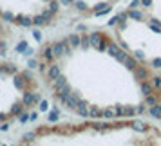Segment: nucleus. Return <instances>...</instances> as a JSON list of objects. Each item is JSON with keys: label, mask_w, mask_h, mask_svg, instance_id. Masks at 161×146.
Listing matches in <instances>:
<instances>
[{"label": "nucleus", "mask_w": 161, "mask_h": 146, "mask_svg": "<svg viewBox=\"0 0 161 146\" xmlns=\"http://www.w3.org/2000/svg\"><path fill=\"white\" fill-rule=\"evenodd\" d=\"M134 74H136L138 80H143V81L150 80V70H148L145 65H138L136 69H134Z\"/></svg>", "instance_id": "obj_1"}, {"label": "nucleus", "mask_w": 161, "mask_h": 146, "mask_svg": "<svg viewBox=\"0 0 161 146\" xmlns=\"http://www.w3.org/2000/svg\"><path fill=\"white\" fill-rule=\"evenodd\" d=\"M53 51H54L56 58H60L62 54H65V42H54L53 44Z\"/></svg>", "instance_id": "obj_2"}, {"label": "nucleus", "mask_w": 161, "mask_h": 146, "mask_svg": "<svg viewBox=\"0 0 161 146\" xmlns=\"http://www.w3.org/2000/svg\"><path fill=\"white\" fill-rule=\"evenodd\" d=\"M143 103H145L147 107H152V105H156V103H159V96L158 94H148V96H145V99H143Z\"/></svg>", "instance_id": "obj_3"}, {"label": "nucleus", "mask_w": 161, "mask_h": 146, "mask_svg": "<svg viewBox=\"0 0 161 146\" xmlns=\"http://www.w3.org/2000/svg\"><path fill=\"white\" fill-rule=\"evenodd\" d=\"M44 58L49 60L51 61L53 58H54V51H53V45H45L44 47Z\"/></svg>", "instance_id": "obj_4"}, {"label": "nucleus", "mask_w": 161, "mask_h": 146, "mask_svg": "<svg viewBox=\"0 0 161 146\" xmlns=\"http://www.w3.org/2000/svg\"><path fill=\"white\" fill-rule=\"evenodd\" d=\"M139 88H141V92H143V96H148V94H152V85H150L148 81H143V83L139 85Z\"/></svg>", "instance_id": "obj_5"}, {"label": "nucleus", "mask_w": 161, "mask_h": 146, "mask_svg": "<svg viewBox=\"0 0 161 146\" xmlns=\"http://www.w3.org/2000/svg\"><path fill=\"white\" fill-rule=\"evenodd\" d=\"M64 103H65L69 108H76V107H78V97H74V96H67V99Z\"/></svg>", "instance_id": "obj_6"}, {"label": "nucleus", "mask_w": 161, "mask_h": 146, "mask_svg": "<svg viewBox=\"0 0 161 146\" xmlns=\"http://www.w3.org/2000/svg\"><path fill=\"white\" fill-rule=\"evenodd\" d=\"M58 76H60V67L51 65V69H49V80H56Z\"/></svg>", "instance_id": "obj_7"}, {"label": "nucleus", "mask_w": 161, "mask_h": 146, "mask_svg": "<svg viewBox=\"0 0 161 146\" xmlns=\"http://www.w3.org/2000/svg\"><path fill=\"white\" fill-rule=\"evenodd\" d=\"M114 58H116V61H119V63H125V60L129 58V51H127V49H125V51H119Z\"/></svg>", "instance_id": "obj_8"}, {"label": "nucleus", "mask_w": 161, "mask_h": 146, "mask_svg": "<svg viewBox=\"0 0 161 146\" xmlns=\"http://www.w3.org/2000/svg\"><path fill=\"white\" fill-rule=\"evenodd\" d=\"M150 114H152L154 117H161V105L159 103H156V105L150 107Z\"/></svg>", "instance_id": "obj_9"}, {"label": "nucleus", "mask_w": 161, "mask_h": 146, "mask_svg": "<svg viewBox=\"0 0 161 146\" xmlns=\"http://www.w3.org/2000/svg\"><path fill=\"white\" fill-rule=\"evenodd\" d=\"M125 65H127V69H129V70H134V69L138 67V61H136L134 58H130V56H129V58L125 60Z\"/></svg>", "instance_id": "obj_10"}, {"label": "nucleus", "mask_w": 161, "mask_h": 146, "mask_svg": "<svg viewBox=\"0 0 161 146\" xmlns=\"http://www.w3.org/2000/svg\"><path fill=\"white\" fill-rule=\"evenodd\" d=\"M81 49H83V51H87L89 49V45H91V36H89V34H83V36H81Z\"/></svg>", "instance_id": "obj_11"}, {"label": "nucleus", "mask_w": 161, "mask_h": 146, "mask_svg": "<svg viewBox=\"0 0 161 146\" xmlns=\"http://www.w3.org/2000/svg\"><path fill=\"white\" fill-rule=\"evenodd\" d=\"M22 110H24V101L22 103H16L15 107H13V110H11V114H13V116H20V114H22Z\"/></svg>", "instance_id": "obj_12"}, {"label": "nucleus", "mask_w": 161, "mask_h": 146, "mask_svg": "<svg viewBox=\"0 0 161 146\" xmlns=\"http://www.w3.org/2000/svg\"><path fill=\"white\" fill-rule=\"evenodd\" d=\"M69 42H71V47H78V45L81 44V38L78 36V34H71Z\"/></svg>", "instance_id": "obj_13"}, {"label": "nucleus", "mask_w": 161, "mask_h": 146, "mask_svg": "<svg viewBox=\"0 0 161 146\" xmlns=\"http://www.w3.org/2000/svg\"><path fill=\"white\" fill-rule=\"evenodd\" d=\"M33 22H35V25H45L47 20H45V16L42 15V16H35V18H33Z\"/></svg>", "instance_id": "obj_14"}, {"label": "nucleus", "mask_w": 161, "mask_h": 146, "mask_svg": "<svg viewBox=\"0 0 161 146\" xmlns=\"http://www.w3.org/2000/svg\"><path fill=\"white\" fill-rule=\"evenodd\" d=\"M119 51H121V49H119V47H118L116 44H112V42H110V44H109V52H110V54H112V56H116V54H118V52H119Z\"/></svg>", "instance_id": "obj_15"}, {"label": "nucleus", "mask_w": 161, "mask_h": 146, "mask_svg": "<svg viewBox=\"0 0 161 146\" xmlns=\"http://www.w3.org/2000/svg\"><path fill=\"white\" fill-rule=\"evenodd\" d=\"M89 116H91V117H102L103 112H102V110H98V108H91V110H89Z\"/></svg>", "instance_id": "obj_16"}, {"label": "nucleus", "mask_w": 161, "mask_h": 146, "mask_svg": "<svg viewBox=\"0 0 161 146\" xmlns=\"http://www.w3.org/2000/svg\"><path fill=\"white\" fill-rule=\"evenodd\" d=\"M129 16H130V18H136V20H143V15H141V13H138V11H130V13H129Z\"/></svg>", "instance_id": "obj_17"}, {"label": "nucleus", "mask_w": 161, "mask_h": 146, "mask_svg": "<svg viewBox=\"0 0 161 146\" xmlns=\"http://www.w3.org/2000/svg\"><path fill=\"white\" fill-rule=\"evenodd\" d=\"M152 85L154 87H158V88H161V78L159 76H154L152 78Z\"/></svg>", "instance_id": "obj_18"}, {"label": "nucleus", "mask_w": 161, "mask_h": 146, "mask_svg": "<svg viewBox=\"0 0 161 146\" xmlns=\"http://www.w3.org/2000/svg\"><path fill=\"white\" fill-rule=\"evenodd\" d=\"M136 114V110L132 108V107H127V108L123 110V116H134Z\"/></svg>", "instance_id": "obj_19"}, {"label": "nucleus", "mask_w": 161, "mask_h": 146, "mask_svg": "<svg viewBox=\"0 0 161 146\" xmlns=\"http://www.w3.org/2000/svg\"><path fill=\"white\" fill-rule=\"evenodd\" d=\"M152 67L154 69H161V58H154L152 60Z\"/></svg>", "instance_id": "obj_20"}, {"label": "nucleus", "mask_w": 161, "mask_h": 146, "mask_svg": "<svg viewBox=\"0 0 161 146\" xmlns=\"http://www.w3.org/2000/svg\"><path fill=\"white\" fill-rule=\"evenodd\" d=\"M49 8H51L53 13H56V11H58V2H56V0H51V6H49Z\"/></svg>", "instance_id": "obj_21"}, {"label": "nucleus", "mask_w": 161, "mask_h": 146, "mask_svg": "<svg viewBox=\"0 0 161 146\" xmlns=\"http://www.w3.org/2000/svg\"><path fill=\"white\" fill-rule=\"evenodd\" d=\"M54 119H58V110H53L49 114V121H54Z\"/></svg>", "instance_id": "obj_22"}, {"label": "nucleus", "mask_w": 161, "mask_h": 146, "mask_svg": "<svg viewBox=\"0 0 161 146\" xmlns=\"http://www.w3.org/2000/svg\"><path fill=\"white\" fill-rule=\"evenodd\" d=\"M118 22H119V15H118V16H112V18L109 20V25H116Z\"/></svg>", "instance_id": "obj_23"}, {"label": "nucleus", "mask_w": 161, "mask_h": 146, "mask_svg": "<svg viewBox=\"0 0 161 146\" xmlns=\"http://www.w3.org/2000/svg\"><path fill=\"white\" fill-rule=\"evenodd\" d=\"M139 4H141V0H132V2H130V6H129V8H130V9H136V8L139 6Z\"/></svg>", "instance_id": "obj_24"}, {"label": "nucleus", "mask_w": 161, "mask_h": 146, "mask_svg": "<svg viewBox=\"0 0 161 146\" xmlns=\"http://www.w3.org/2000/svg\"><path fill=\"white\" fill-rule=\"evenodd\" d=\"M27 119H31V116H29V114H20V121H22V123H25Z\"/></svg>", "instance_id": "obj_25"}, {"label": "nucleus", "mask_w": 161, "mask_h": 146, "mask_svg": "<svg viewBox=\"0 0 161 146\" xmlns=\"http://www.w3.org/2000/svg\"><path fill=\"white\" fill-rule=\"evenodd\" d=\"M36 65H38V63L35 61V60H29V61H27V67H31V69H35Z\"/></svg>", "instance_id": "obj_26"}, {"label": "nucleus", "mask_w": 161, "mask_h": 146, "mask_svg": "<svg viewBox=\"0 0 161 146\" xmlns=\"http://www.w3.org/2000/svg\"><path fill=\"white\" fill-rule=\"evenodd\" d=\"M152 4V0H141V6H145V8H148Z\"/></svg>", "instance_id": "obj_27"}, {"label": "nucleus", "mask_w": 161, "mask_h": 146, "mask_svg": "<svg viewBox=\"0 0 161 146\" xmlns=\"http://www.w3.org/2000/svg\"><path fill=\"white\" fill-rule=\"evenodd\" d=\"M103 116H105V117H112L114 114H112V110H105V112H103Z\"/></svg>", "instance_id": "obj_28"}, {"label": "nucleus", "mask_w": 161, "mask_h": 146, "mask_svg": "<svg viewBox=\"0 0 161 146\" xmlns=\"http://www.w3.org/2000/svg\"><path fill=\"white\" fill-rule=\"evenodd\" d=\"M40 110H47V101H42V103H40Z\"/></svg>", "instance_id": "obj_29"}, {"label": "nucleus", "mask_w": 161, "mask_h": 146, "mask_svg": "<svg viewBox=\"0 0 161 146\" xmlns=\"http://www.w3.org/2000/svg\"><path fill=\"white\" fill-rule=\"evenodd\" d=\"M35 38H36L38 42H40V40H42V36H40V33H38V31H35Z\"/></svg>", "instance_id": "obj_30"}, {"label": "nucleus", "mask_w": 161, "mask_h": 146, "mask_svg": "<svg viewBox=\"0 0 161 146\" xmlns=\"http://www.w3.org/2000/svg\"><path fill=\"white\" fill-rule=\"evenodd\" d=\"M62 2H64V4H71V2H73V0H62Z\"/></svg>", "instance_id": "obj_31"}, {"label": "nucleus", "mask_w": 161, "mask_h": 146, "mask_svg": "<svg viewBox=\"0 0 161 146\" xmlns=\"http://www.w3.org/2000/svg\"><path fill=\"white\" fill-rule=\"evenodd\" d=\"M0 16H2V13H0Z\"/></svg>", "instance_id": "obj_32"}]
</instances>
